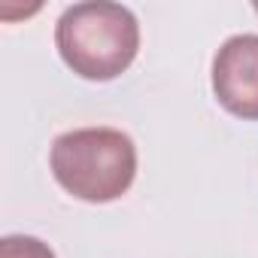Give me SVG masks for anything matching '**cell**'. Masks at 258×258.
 <instances>
[{
  "instance_id": "obj_2",
  "label": "cell",
  "mask_w": 258,
  "mask_h": 258,
  "mask_svg": "<svg viewBox=\"0 0 258 258\" xmlns=\"http://www.w3.org/2000/svg\"><path fill=\"white\" fill-rule=\"evenodd\" d=\"M52 176L88 204H109L134 185L137 146L118 127H76L52 143Z\"/></svg>"
},
{
  "instance_id": "obj_5",
  "label": "cell",
  "mask_w": 258,
  "mask_h": 258,
  "mask_svg": "<svg viewBox=\"0 0 258 258\" xmlns=\"http://www.w3.org/2000/svg\"><path fill=\"white\" fill-rule=\"evenodd\" d=\"M255 10H258V7H255Z\"/></svg>"
},
{
  "instance_id": "obj_3",
  "label": "cell",
  "mask_w": 258,
  "mask_h": 258,
  "mask_svg": "<svg viewBox=\"0 0 258 258\" xmlns=\"http://www.w3.org/2000/svg\"><path fill=\"white\" fill-rule=\"evenodd\" d=\"M213 94L243 121H258V34H237L213 55Z\"/></svg>"
},
{
  "instance_id": "obj_4",
  "label": "cell",
  "mask_w": 258,
  "mask_h": 258,
  "mask_svg": "<svg viewBox=\"0 0 258 258\" xmlns=\"http://www.w3.org/2000/svg\"><path fill=\"white\" fill-rule=\"evenodd\" d=\"M0 258H55V252L40 237L10 234V237L0 240Z\"/></svg>"
},
{
  "instance_id": "obj_1",
  "label": "cell",
  "mask_w": 258,
  "mask_h": 258,
  "mask_svg": "<svg viewBox=\"0 0 258 258\" xmlns=\"http://www.w3.org/2000/svg\"><path fill=\"white\" fill-rule=\"evenodd\" d=\"M55 46L76 76L109 82L134 64L140 52V25L121 4H73L55 25Z\"/></svg>"
}]
</instances>
